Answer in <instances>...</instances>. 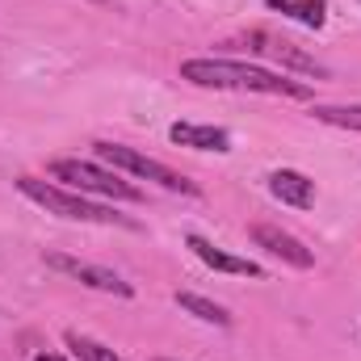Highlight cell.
<instances>
[{"mask_svg":"<svg viewBox=\"0 0 361 361\" xmlns=\"http://www.w3.org/2000/svg\"><path fill=\"white\" fill-rule=\"evenodd\" d=\"M68 349H72L80 361H122L114 349L97 345V341H89V336H80V332H68Z\"/></svg>","mask_w":361,"mask_h":361,"instance_id":"13","label":"cell"},{"mask_svg":"<svg viewBox=\"0 0 361 361\" xmlns=\"http://www.w3.org/2000/svg\"><path fill=\"white\" fill-rule=\"evenodd\" d=\"M265 4L286 13V17H294V21H302V25H311V30H319L328 21V4L324 0H265Z\"/></svg>","mask_w":361,"mask_h":361,"instance_id":"10","label":"cell"},{"mask_svg":"<svg viewBox=\"0 0 361 361\" xmlns=\"http://www.w3.org/2000/svg\"><path fill=\"white\" fill-rule=\"evenodd\" d=\"M269 193L281 206H294V210H311L315 206V180L294 173V169H277L269 177Z\"/></svg>","mask_w":361,"mask_h":361,"instance_id":"8","label":"cell"},{"mask_svg":"<svg viewBox=\"0 0 361 361\" xmlns=\"http://www.w3.org/2000/svg\"><path fill=\"white\" fill-rule=\"evenodd\" d=\"M180 80L197 85V89H227V92H265V97H294L307 101L311 85L286 80L269 68L257 63H240V59H185L180 63Z\"/></svg>","mask_w":361,"mask_h":361,"instance_id":"1","label":"cell"},{"mask_svg":"<svg viewBox=\"0 0 361 361\" xmlns=\"http://www.w3.org/2000/svg\"><path fill=\"white\" fill-rule=\"evenodd\" d=\"M311 118H319L328 126H341V130H361V105H315Z\"/></svg>","mask_w":361,"mask_h":361,"instance_id":"12","label":"cell"},{"mask_svg":"<svg viewBox=\"0 0 361 361\" xmlns=\"http://www.w3.org/2000/svg\"><path fill=\"white\" fill-rule=\"evenodd\" d=\"M177 307L189 311V315H197L202 324H214V328H227V324H231V315H227L219 302H210V298H202V294H189V290L177 294Z\"/></svg>","mask_w":361,"mask_h":361,"instance_id":"11","label":"cell"},{"mask_svg":"<svg viewBox=\"0 0 361 361\" xmlns=\"http://www.w3.org/2000/svg\"><path fill=\"white\" fill-rule=\"evenodd\" d=\"M51 177L76 185L80 193H101V197H118V202H143V189L122 180L114 169H101L89 160H55L51 164Z\"/></svg>","mask_w":361,"mask_h":361,"instance_id":"4","label":"cell"},{"mask_svg":"<svg viewBox=\"0 0 361 361\" xmlns=\"http://www.w3.org/2000/svg\"><path fill=\"white\" fill-rule=\"evenodd\" d=\"M47 261V269L55 273H68V277H76L80 286H89V290H101V294H118V298H130L135 290H130V281H122L114 269H101V265H89V261H76V257H63V252H47L42 257Z\"/></svg>","mask_w":361,"mask_h":361,"instance_id":"5","label":"cell"},{"mask_svg":"<svg viewBox=\"0 0 361 361\" xmlns=\"http://www.w3.org/2000/svg\"><path fill=\"white\" fill-rule=\"evenodd\" d=\"M34 361H68V357H59V353H38Z\"/></svg>","mask_w":361,"mask_h":361,"instance_id":"14","label":"cell"},{"mask_svg":"<svg viewBox=\"0 0 361 361\" xmlns=\"http://www.w3.org/2000/svg\"><path fill=\"white\" fill-rule=\"evenodd\" d=\"M169 139L177 147H193V152H231V135L219 126H202V122H177L169 126Z\"/></svg>","mask_w":361,"mask_h":361,"instance_id":"9","label":"cell"},{"mask_svg":"<svg viewBox=\"0 0 361 361\" xmlns=\"http://www.w3.org/2000/svg\"><path fill=\"white\" fill-rule=\"evenodd\" d=\"M252 240H257V248H265V252H273V257H281V261L294 265V269H311V265H315V252H311L302 240H294L290 231L273 227V223H257V227H252Z\"/></svg>","mask_w":361,"mask_h":361,"instance_id":"6","label":"cell"},{"mask_svg":"<svg viewBox=\"0 0 361 361\" xmlns=\"http://www.w3.org/2000/svg\"><path fill=\"white\" fill-rule=\"evenodd\" d=\"M17 189L38 202L47 214H59V219H72V223H101V227H139L135 219L109 210V206H97L89 202L85 193H68L63 185H51V180H38V177H17Z\"/></svg>","mask_w":361,"mask_h":361,"instance_id":"2","label":"cell"},{"mask_svg":"<svg viewBox=\"0 0 361 361\" xmlns=\"http://www.w3.org/2000/svg\"><path fill=\"white\" fill-rule=\"evenodd\" d=\"M189 248H193V257L202 261V265H210V269L219 273H235V277H265V269L257 265V261H244V257H231V252H223V248H214L206 235H189L185 240Z\"/></svg>","mask_w":361,"mask_h":361,"instance_id":"7","label":"cell"},{"mask_svg":"<svg viewBox=\"0 0 361 361\" xmlns=\"http://www.w3.org/2000/svg\"><path fill=\"white\" fill-rule=\"evenodd\" d=\"M92 147H97L101 164H109L114 173H130V177H139V180H156L160 189L197 197V185L189 177H180L169 164H160V160H152V156H143V152H135V147H122V143H92Z\"/></svg>","mask_w":361,"mask_h":361,"instance_id":"3","label":"cell"}]
</instances>
